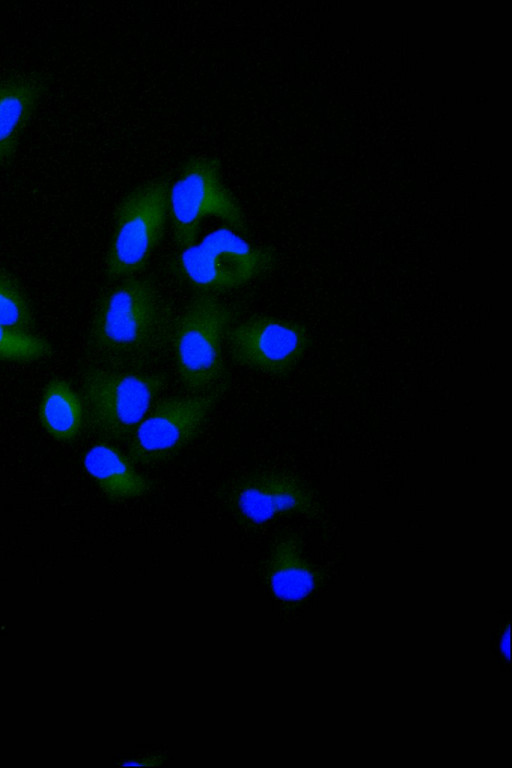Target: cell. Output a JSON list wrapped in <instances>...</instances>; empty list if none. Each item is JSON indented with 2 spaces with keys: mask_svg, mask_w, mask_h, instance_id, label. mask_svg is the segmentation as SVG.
Returning <instances> with one entry per match:
<instances>
[{
  "mask_svg": "<svg viewBox=\"0 0 512 768\" xmlns=\"http://www.w3.org/2000/svg\"><path fill=\"white\" fill-rule=\"evenodd\" d=\"M169 189L166 180H152L133 189L119 203L105 259L109 278L132 277L146 268L165 234Z\"/></svg>",
  "mask_w": 512,
  "mask_h": 768,
  "instance_id": "obj_5",
  "label": "cell"
},
{
  "mask_svg": "<svg viewBox=\"0 0 512 768\" xmlns=\"http://www.w3.org/2000/svg\"><path fill=\"white\" fill-rule=\"evenodd\" d=\"M233 310L212 293L199 292L175 319L171 345L176 372L192 394L222 390L226 365L224 342Z\"/></svg>",
  "mask_w": 512,
  "mask_h": 768,
  "instance_id": "obj_2",
  "label": "cell"
},
{
  "mask_svg": "<svg viewBox=\"0 0 512 768\" xmlns=\"http://www.w3.org/2000/svg\"><path fill=\"white\" fill-rule=\"evenodd\" d=\"M163 373L92 366L82 375L87 422L108 440H128L167 385Z\"/></svg>",
  "mask_w": 512,
  "mask_h": 768,
  "instance_id": "obj_3",
  "label": "cell"
},
{
  "mask_svg": "<svg viewBox=\"0 0 512 768\" xmlns=\"http://www.w3.org/2000/svg\"><path fill=\"white\" fill-rule=\"evenodd\" d=\"M500 648L504 657L509 660L510 659V627L509 625H507V628L502 635V638L500 641Z\"/></svg>",
  "mask_w": 512,
  "mask_h": 768,
  "instance_id": "obj_16",
  "label": "cell"
},
{
  "mask_svg": "<svg viewBox=\"0 0 512 768\" xmlns=\"http://www.w3.org/2000/svg\"><path fill=\"white\" fill-rule=\"evenodd\" d=\"M226 341L235 363L273 377L290 374L312 344L304 323L271 315L232 324Z\"/></svg>",
  "mask_w": 512,
  "mask_h": 768,
  "instance_id": "obj_8",
  "label": "cell"
},
{
  "mask_svg": "<svg viewBox=\"0 0 512 768\" xmlns=\"http://www.w3.org/2000/svg\"><path fill=\"white\" fill-rule=\"evenodd\" d=\"M275 250L254 245L222 226L198 244L182 249L175 269L191 287L203 293L239 288L268 273L276 264Z\"/></svg>",
  "mask_w": 512,
  "mask_h": 768,
  "instance_id": "obj_4",
  "label": "cell"
},
{
  "mask_svg": "<svg viewBox=\"0 0 512 768\" xmlns=\"http://www.w3.org/2000/svg\"><path fill=\"white\" fill-rule=\"evenodd\" d=\"M0 323L16 330L31 332L34 312L16 279L0 268Z\"/></svg>",
  "mask_w": 512,
  "mask_h": 768,
  "instance_id": "obj_14",
  "label": "cell"
},
{
  "mask_svg": "<svg viewBox=\"0 0 512 768\" xmlns=\"http://www.w3.org/2000/svg\"><path fill=\"white\" fill-rule=\"evenodd\" d=\"M228 503L236 519L245 526H261L288 514L317 513V503L304 482L279 470L244 475L232 486Z\"/></svg>",
  "mask_w": 512,
  "mask_h": 768,
  "instance_id": "obj_9",
  "label": "cell"
},
{
  "mask_svg": "<svg viewBox=\"0 0 512 768\" xmlns=\"http://www.w3.org/2000/svg\"><path fill=\"white\" fill-rule=\"evenodd\" d=\"M221 391L190 393L159 401L128 439L127 455L132 462L158 464L178 455L201 433Z\"/></svg>",
  "mask_w": 512,
  "mask_h": 768,
  "instance_id": "obj_7",
  "label": "cell"
},
{
  "mask_svg": "<svg viewBox=\"0 0 512 768\" xmlns=\"http://www.w3.org/2000/svg\"><path fill=\"white\" fill-rule=\"evenodd\" d=\"M83 466L104 495L113 501L136 499L152 488L150 480L137 471L129 456L109 443L93 445L84 455Z\"/></svg>",
  "mask_w": 512,
  "mask_h": 768,
  "instance_id": "obj_10",
  "label": "cell"
},
{
  "mask_svg": "<svg viewBox=\"0 0 512 768\" xmlns=\"http://www.w3.org/2000/svg\"><path fill=\"white\" fill-rule=\"evenodd\" d=\"M39 420L45 431L60 442L73 441L85 419L81 395L64 379L50 380L43 390Z\"/></svg>",
  "mask_w": 512,
  "mask_h": 768,
  "instance_id": "obj_13",
  "label": "cell"
},
{
  "mask_svg": "<svg viewBox=\"0 0 512 768\" xmlns=\"http://www.w3.org/2000/svg\"><path fill=\"white\" fill-rule=\"evenodd\" d=\"M174 323L171 305L153 280L123 278L96 304L88 353L97 366L139 371L166 352Z\"/></svg>",
  "mask_w": 512,
  "mask_h": 768,
  "instance_id": "obj_1",
  "label": "cell"
},
{
  "mask_svg": "<svg viewBox=\"0 0 512 768\" xmlns=\"http://www.w3.org/2000/svg\"><path fill=\"white\" fill-rule=\"evenodd\" d=\"M53 351L47 339L0 323V361L31 363L50 357Z\"/></svg>",
  "mask_w": 512,
  "mask_h": 768,
  "instance_id": "obj_15",
  "label": "cell"
},
{
  "mask_svg": "<svg viewBox=\"0 0 512 768\" xmlns=\"http://www.w3.org/2000/svg\"><path fill=\"white\" fill-rule=\"evenodd\" d=\"M266 575L274 594L284 600H300L314 589V569L295 533L283 532L276 537L266 561Z\"/></svg>",
  "mask_w": 512,
  "mask_h": 768,
  "instance_id": "obj_12",
  "label": "cell"
},
{
  "mask_svg": "<svg viewBox=\"0 0 512 768\" xmlns=\"http://www.w3.org/2000/svg\"><path fill=\"white\" fill-rule=\"evenodd\" d=\"M44 91L45 80L37 74L0 81V164L12 160L21 133Z\"/></svg>",
  "mask_w": 512,
  "mask_h": 768,
  "instance_id": "obj_11",
  "label": "cell"
},
{
  "mask_svg": "<svg viewBox=\"0 0 512 768\" xmlns=\"http://www.w3.org/2000/svg\"><path fill=\"white\" fill-rule=\"evenodd\" d=\"M169 216L178 247L189 248L197 239L201 222L208 216L230 228L246 230L244 212L222 181L218 160L192 157L169 189Z\"/></svg>",
  "mask_w": 512,
  "mask_h": 768,
  "instance_id": "obj_6",
  "label": "cell"
}]
</instances>
